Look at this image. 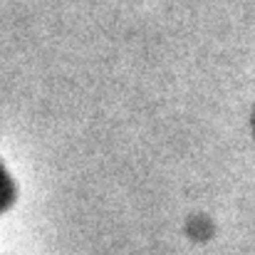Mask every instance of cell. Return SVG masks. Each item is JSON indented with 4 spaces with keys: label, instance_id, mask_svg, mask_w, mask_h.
Listing matches in <instances>:
<instances>
[{
    "label": "cell",
    "instance_id": "cell-1",
    "mask_svg": "<svg viewBox=\"0 0 255 255\" xmlns=\"http://www.w3.org/2000/svg\"><path fill=\"white\" fill-rule=\"evenodd\" d=\"M12 198H15V183H12L7 169L0 161V213H5L12 206Z\"/></svg>",
    "mask_w": 255,
    "mask_h": 255
}]
</instances>
